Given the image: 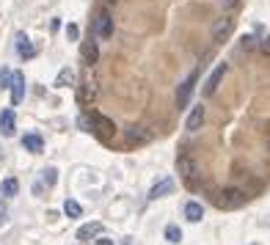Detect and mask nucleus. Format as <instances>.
Listing matches in <instances>:
<instances>
[{
    "label": "nucleus",
    "instance_id": "f257e3e1",
    "mask_svg": "<svg viewBox=\"0 0 270 245\" xmlns=\"http://www.w3.org/2000/svg\"><path fill=\"white\" fill-rule=\"evenodd\" d=\"M80 124H83V127H91V130H97L99 135H111L113 130H116V127H113V121L107 119V116L97 113V111H91L83 121H80Z\"/></svg>",
    "mask_w": 270,
    "mask_h": 245
},
{
    "label": "nucleus",
    "instance_id": "f03ea898",
    "mask_svg": "<svg viewBox=\"0 0 270 245\" xmlns=\"http://www.w3.org/2000/svg\"><path fill=\"white\" fill-rule=\"evenodd\" d=\"M242 204H246V193L237 190V187H226L224 193L218 196V207L221 209H237V207H242Z\"/></svg>",
    "mask_w": 270,
    "mask_h": 245
},
{
    "label": "nucleus",
    "instance_id": "7ed1b4c3",
    "mask_svg": "<svg viewBox=\"0 0 270 245\" xmlns=\"http://www.w3.org/2000/svg\"><path fill=\"white\" fill-rule=\"evenodd\" d=\"M196 80H199V69H193V72L185 77V83L179 86V94H177V105H179V107L187 105V99H191V94H193V88H196Z\"/></svg>",
    "mask_w": 270,
    "mask_h": 245
},
{
    "label": "nucleus",
    "instance_id": "20e7f679",
    "mask_svg": "<svg viewBox=\"0 0 270 245\" xmlns=\"http://www.w3.org/2000/svg\"><path fill=\"white\" fill-rule=\"evenodd\" d=\"M11 105H19L25 99V74L22 72H14L11 74Z\"/></svg>",
    "mask_w": 270,
    "mask_h": 245
},
{
    "label": "nucleus",
    "instance_id": "39448f33",
    "mask_svg": "<svg viewBox=\"0 0 270 245\" xmlns=\"http://www.w3.org/2000/svg\"><path fill=\"white\" fill-rule=\"evenodd\" d=\"M94 33H97L99 39H111L113 36V19L107 11H99L97 22H94Z\"/></svg>",
    "mask_w": 270,
    "mask_h": 245
},
{
    "label": "nucleus",
    "instance_id": "423d86ee",
    "mask_svg": "<svg viewBox=\"0 0 270 245\" xmlns=\"http://www.w3.org/2000/svg\"><path fill=\"white\" fill-rule=\"evenodd\" d=\"M226 72H229V66H226V64H218V66H215V72L210 74V80L204 83V94H207V97H212V94L218 91V83L224 80V74H226Z\"/></svg>",
    "mask_w": 270,
    "mask_h": 245
},
{
    "label": "nucleus",
    "instance_id": "0eeeda50",
    "mask_svg": "<svg viewBox=\"0 0 270 245\" xmlns=\"http://www.w3.org/2000/svg\"><path fill=\"white\" fill-rule=\"evenodd\" d=\"M14 127H17L14 111H11V107H6V111L0 113V132H3L6 138H11V135H14Z\"/></svg>",
    "mask_w": 270,
    "mask_h": 245
},
{
    "label": "nucleus",
    "instance_id": "6e6552de",
    "mask_svg": "<svg viewBox=\"0 0 270 245\" xmlns=\"http://www.w3.org/2000/svg\"><path fill=\"white\" fill-rule=\"evenodd\" d=\"M102 234V223H86V226L77 229V240L80 242H89L91 237H99Z\"/></svg>",
    "mask_w": 270,
    "mask_h": 245
},
{
    "label": "nucleus",
    "instance_id": "1a4fd4ad",
    "mask_svg": "<svg viewBox=\"0 0 270 245\" xmlns=\"http://www.w3.org/2000/svg\"><path fill=\"white\" fill-rule=\"evenodd\" d=\"M204 107H193V111H191V116H187V121H185V127H187V130H191V132H196V130H199V127L201 124H204Z\"/></svg>",
    "mask_w": 270,
    "mask_h": 245
},
{
    "label": "nucleus",
    "instance_id": "9d476101",
    "mask_svg": "<svg viewBox=\"0 0 270 245\" xmlns=\"http://www.w3.org/2000/svg\"><path fill=\"white\" fill-rule=\"evenodd\" d=\"M232 28H234V19L224 17V19H221V22L212 28V39H215V42H221V39H226L229 33H232Z\"/></svg>",
    "mask_w": 270,
    "mask_h": 245
},
{
    "label": "nucleus",
    "instance_id": "9b49d317",
    "mask_svg": "<svg viewBox=\"0 0 270 245\" xmlns=\"http://www.w3.org/2000/svg\"><path fill=\"white\" fill-rule=\"evenodd\" d=\"M22 146L28 149V152L39 154L44 149V138H42V135H36V132H31V135H25V138H22Z\"/></svg>",
    "mask_w": 270,
    "mask_h": 245
},
{
    "label": "nucleus",
    "instance_id": "f8f14e48",
    "mask_svg": "<svg viewBox=\"0 0 270 245\" xmlns=\"http://www.w3.org/2000/svg\"><path fill=\"white\" fill-rule=\"evenodd\" d=\"M171 190H174V182H171V179H163V182H157V185L149 190V199L157 201V199H163V196H168Z\"/></svg>",
    "mask_w": 270,
    "mask_h": 245
},
{
    "label": "nucleus",
    "instance_id": "ddd939ff",
    "mask_svg": "<svg viewBox=\"0 0 270 245\" xmlns=\"http://www.w3.org/2000/svg\"><path fill=\"white\" fill-rule=\"evenodd\" d=\"M185 217H187L191 223H199L201 217H204V209H201V204H199V201H187V204H185Z\"/></svg>",
    "mask_w": 270,
    "mask_h": 245
},
{
    "label": "nucleus",
    "instance_id": "4468645a",
    "mask_svg": "<svg viewBox=\"0 0 270 245\" xmlns=\"http://www.w3.org/2000/svg\"><path fill=\"white\" fill-rule=\"evenodd\" d=\"M17 50H19V56H22V58H33V56H36V50H33V44L28 42L25 33H17Z\"/></svg>",
    "mask_w": 270,
    "mask_h": 245
},
{
    "label": "nucleus",
    "instance_id": "2eb2a0df",
    "mask_svg": "<svg viewBox=\"0 0 270 245\" xmlns=\"http://www.w3.org/2000/svg\"><path fill=\"white\" fill-rule=\"evenodd\" d=\"M75 83V72L69 69V66H64V69L58 72V77H56V86L58 88H66V86H72Z\"/></svg>",
    "mask_w": 270,
    "mask_h": 245
},
{
    "label": "nucleus",
    "instance_id": "dca6fc26",
    "mask_svg": "<svg viewBox=\"0 0 270 245\" xmlns=\"http://www.w3.org/2000/svg\"><path fill=\"white\" fill-rule=\"evenodd\" d=\"M17 190H19V182L11 176V179H3V185H0V193L6 196V199H11V196H17Z\"/></svg>",
    "mask_w": 270,
    "mask_h": 245
},
{
    "label": "nucleus",
    "instance_id": "f3484780",
    "mask_svg": "<svg viewBox=\"0 0 270 245\" xmlns=\"http://www.w3.org/2000/svg\"><path fill=\"white\" fill-rule=\"evenodd\" d=\"M127 141H130V144H146V141H149V135L141 132V127H132V130L127 132Z\"/></svg>",
    "mask_w": 270,
    "mask_h": 245
},
{
    "label": "nucleus",
    "instance_id": "a211bd4d",
    "mask_svg": "<svg viewBox=\"0 0 270 245\" xmlns=\"http://www.w3.org/2000/svg\"><path fill=\"white\" fill-rule=\"evenodd\" d=\"M97 56H99V52H97V44H94V42H86V44H83V58H86V64H94V61H97Z\"/></svg>",
    "mask_w": 270,
    "mask_h": 245
},
{
    "label": "nucleus",
    "instance_id": "6ab92c4d",
    "mask_svg": "<svg viewBox=\"0 0 270 245\" xmlns=\"http://www.w3.org/2000/svg\"><path fill=\"white\" fill-rule=\"evenodd\" d=\"M64 212L69 215V217H80V215H83V207H80L77 201H72V199H69V201L64 204Z\"/></svg>",
    "mask_w": 270,
    "mask_h": 245
},
{
    "label": "nucleus",
    "instance_id": "aec40b11",
    "mask_svg": "<svg viewBox=\"0 0 270 245\" xmlns=\"http://www.w3.org/2000/svg\"><path fill=\"white\" fill-rule=\"evenodd\" d=\"M94 97H97V88H94V83H91V80H86L83 91H80V99H83V102H89V99H94Z\"/></svg>",
    "mask_w": 270,
    "mask_h": 245
},
{
    "label": "nucleus",
    "instance_id": "412c9836",
    "mask_svg": "<svg viewBox=\"0 0 270 245\" xmlns=\"http://www.w3.org/2000/svg\"><path fill=\"white\" fill-rule=\"evenodd\" d=\"M166 240H168V242H179V240H182L179 226H174V223H171V226H166Z\"/></svg>",
    "mask_w": 270,
    "mask_h": 245
},
{
    "label": "nucleus",
    "instance_id": "4be33fe9",
    "mask_svg": "<svg viewBox=\"0 0 270 245\" xmlns=\"http://www.w3.org/2000/svg\"><path fill=\"white\" fill-rule=\"evenodd\" d=\"M177 168H179V171L185 174V176H191V174H193V162L187 160V157H179V160H177Z\"/></svg>",
    "mask_w": 270,
    "mask_h": 245
},
{
    "label": "nucleus",
    "instance_id": "5701e85b",
    "mask_svg": "<svg viewBox=\"0 0 270 245\" xmlns=\"http://www.w3.org/2000/svg\"><path fill=\"white\" fill-rule=\"evenodd\" d=\"M11 74H14V72H9V69L0 72V86H3V88H9V86H11Z\"/></svg>",
    "mask_w": 270,
    "mask_h": 245
},
{
    "label": "nucleus",
    "instance_id": "b1692460",
    "mask_svg": "<svg viewBox=\"0 0 270 245\" xmlns=\"http://www.w3.org/2000/svg\"><path fill=\"white\" fill-rule=\"evenodd\" d=\"M56 168H47V171H44V182H47V185H56Z\"/></svg>",
    "mask_w": 270,
    "mask_h": 245
},
{
    "label": "nucleus",
    "instance_id": "393cba45",
    "mask_svg": "<svg viewBox=\"0 0 270 245\" xmlns=\"http://www.w3.org/2000/svg\"><path fill=\"white\" fill-rule=\"evenodd\" d=\"M262 52H265V56H270V36H265V39H262Z\"/></svg>",
    "mask_w": 270,
    "mask_h": 245
},
{
    "label": "nucleus",
    "instance_id": "a878e982",
    "mask_svg": "<svg viewBox=\"0 0 270 245\" xmlns=\"http://www.w3.org/2000/svg\"><path fill=\"white\" fill-rule=\"evenodd\" d=\"M66 36H69V39H77V25H69V28H66Z\"/></svg>",
    "mask_w": 270,
    "mask_h": 245
},
{
    "label": "nucleus",
    "instance_id": "bb28decb",
    "mask_svg": "<svg viewBox=\"0 0 270 245\" xmlns=\"http://www.w3.org/2000/svg\"><path fill=\"white\" fill-rule=\"evenodd\" d=\"M251 44H254V39H251V36H246V39H242V44H240V47H242V50H248Z\"/></svg>",
    "mask_w": 270,
    "mask_h": 245
},
{
    "label": "nucleus",
    "instance_id": "cd10ccee",
    "mask_svg": "<svg viewBox=\"0 0 270 245\" xmlns=\"http://www.w3.org/2000/svg\"><path fill=\"white\" fill-rule=\"evenodd\" d=\"M3 223H6V207L0 204V226H3Z\"/></svg>",
    "mask_w": 270,
    "mask_h": 245
},
{
    "label": "nucleus",
    "instance_id": "c85d7f7f",
    "mask_svg": "<svg viewBox=\"0 0 270 245\" xmlns=\"http://www.w3.org/2000/svg\"><path fill=\"white\" fill-rule=\"evenodd\" d=\"M97 245H113V240H105V237H99V240H97Z\"/></svg>",
    "mask_w": 270,
    "mask_h": 245
},
{
    "label": "nucleus",
    "instance_id": "c756f323",
    "mask_svg": "<svg viewBox=\"0 0 270 245\" xmlns=\"http://www.w3.org/2000/svg\"><path fill=\"white\" fill-rule=\"evenodd\" d=\"M234 3H237V0H224V6H226V9H232Z\"/></svg>",
    "mask_w": 270,
    "mask_h": 245
}]
</instances>
